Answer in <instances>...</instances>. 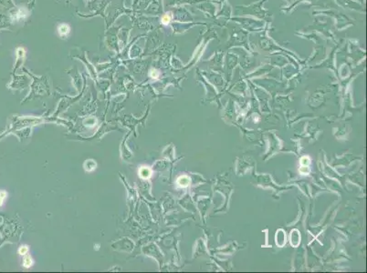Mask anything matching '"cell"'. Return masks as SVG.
I'll use <instances>...</instances> for the list:
<instances>
[{
  "label": "cell",
  "instance_id": "cell-9",
  "mask_svg": "<svg viewBox=\"0 0 367 273\" xmlns=\"http://www.w3.org/2000/svg\"><path fill=\"white\" fill-rule=\"evenodd\" d=\"M27 251H29V250H27V246L21 247V248L19 249V254H20V255H25V254L27 253Z\"/></svg>",
  "mask_w": 367,
  "mask_h": 273
},
{
  "label": "cell",
  "instance_id": "cell-1",
  "mask_svg": "<svg viewBox=\"0 0 367 273\" xmlns=\"http://www.w3.org/2000/svg\"><path fill=\"white\" fill-rule=\"evenodd\" d=\"M300 242H301V235L297 229H294L291 234V243L292 246L297 247L300 244Z\"/></svg>",
  "mask_w": 367,
  "mask_h": 273
},
{
  "label": "cell",
  "instance_id": "cell-8",
  "mask_svg": "<svg viewBox=\"0 0 367 273\" xmlns=\"http://www.w3.org/2000/svg\"><path fill=\"white\" fill-rule=\"evenodd\" d=\"M301 163L302 166H308L310 163V159L308 157H303L301 160Z\"/></svg>",
  "mask_w": 367,
  "mask_h": 273
},
{
  "label": "cell",
  "instance_id": "cell-7",
  "mask_svg": "<svg viewBox=\"0 0 367 273\" xmlns=\"http://www.w3.org/2000/svg\"><path fill=\"white\" fill-rule=\"evenodd\" d=\"M6 197H7V193L5 191H0V206L3 205Z\"/></svg>",
  "mask_w": 367,
  "mask_h": 273
},
{
  "label": "cell",
  "instance_id": "cell-4",
  "mask_svg": "<svg viewBox=\"0 0 367 273\" xmlns=\"http://www.w3.org/2000/svg\"><path fill=\"white\" fill-rule=\"evenodd\" d=\"M139 175L143 179H148L151 176V170L148 167H142L139 170Z\"/></svg>",
  "mask_w": 367,
  "mask_h": 273
},
{
  "label": "cell",
  "instance_id": "cell-5",
  "mask_svg": "<svg viewBox=\"0 0 367 273\" xmlns=\"http://www.w3.org/2000/svg\"><path fill=\"white\" fill-rule=\"evenodd\" d=\"M59 32H60V34L62 36H65L70 32V27H69V26H67V25H62L61 27H59Z\"/></svg>",
  "mask_w": 367,
  "mask_h": 273
},
{
  "label": "cell",
  "instance_id": "cell-12",
  "mask_svg": "<svg viewBox=\"0 0 367 273\" xmlns=\"http://www.w3.org/2000/svg\"><path fill=\"white\" fill-rule=\"evenodd\" d=\"M301 173H302V174H307V173L309 172L308 167H307V166H303V167H301Z\"/></svg>",
  "mask_w": 367,
  "mask_h": 273
},
{
  "label": "cell",
  "instance_id": "cell-10",
  "mask_svg": "<svg viewBox=\"0 0 367 273\" xmlns=\"http://www.w3.org/2000/svg\"><path fill=\"white\" fill-rule=\"evenodd\" d=\"M170 19H171V17L168 16V14H166L165 16H164L163 19H162V22L164 23V24H168Z\"/></svg>",
  "mask_w": 367,
  "mask_h": 273
},
{
  "label": "cell",
  "instance_id": "cell-6",
  "mask_svg": "<svg viewBox=\"0 0 367 273\" xmlns=\"http://www.w3.org/2000/svg\"><path fill=\"white\" fill-rule=\"evenodd\" d=\"M31 265H32V260L30 256H27V258L24 260V266L26 268H30Z\"/></svg>",
  "mask_w": 367,
  "mask_h": 273
},
{
  "label": "cell",
  "instance_id": "cell-2",
  "mask_svg": "<svg viewBox=\"0 0 367 273\" xmlns=\"http://www.w3.org/2000/svg\"><path fill=\"white\" fill-rule=\"evenodd\" d=\"M276 243L279 247H283L286 243V235L283 232V230L279 229V231H277L276 235Z\"/></svg>",
  "mask_w": 367,
  "mask_h": 273
},
{
  "label": "cell",
  "instance_id": "cell-3",
  "mask_svg": "<svg viewBox=\"0 0 367 273\" xmlns=\"http://www.w3.org/2000/svg\"><path fill=\"white\" fill-rule=\"evenodd\" d=\"M190 183V179L188 177L182 176L177 180V184L180 187H187Z\"/></svg>",
  "mask_w": 367,
  "mask_h": 273
},
{
  "label": "cell",
  "instance_id": "cell-11",
  "mask_svg": "<svg viewBox=\"0 0 367 273\" xmlns=\"http://www.w3.org/2000/svg\"><path fill=\"white\" fill-rule=\"evenodd\" d=\"M150 75L152 76V78H154V79H156V78L158 77V72H157V71H151Z\"/></svg>",
  "mask_w": 367,
  "mask_h": 273
}]
</instances>
